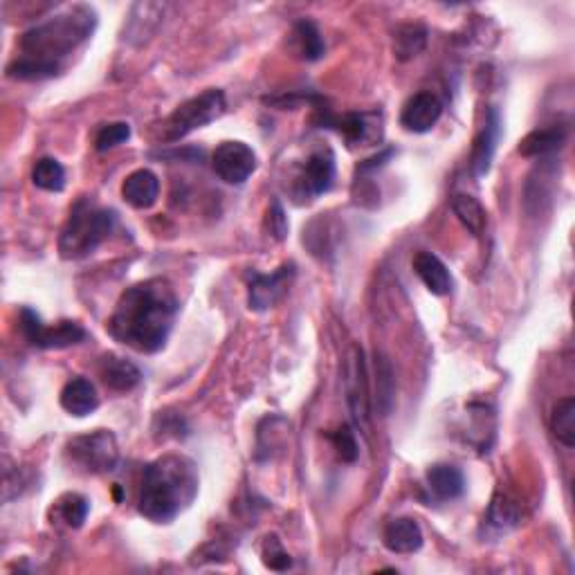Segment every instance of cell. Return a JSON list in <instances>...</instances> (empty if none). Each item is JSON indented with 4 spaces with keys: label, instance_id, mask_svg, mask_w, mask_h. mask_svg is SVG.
<instances>
[{
    "label": "cell",
    "instance_id": "23",
    "mask_svg": "<svg viewBox=\"0 0 575 575\" xmlns=\"http://www.w3.org/2000/svg\"><path fill=\"white\" fill-rule=\"evenodd\" d=\"M373 385H376L373 403H376L380 416H389L396 403V376L389 358L382 353H376V358H373Z\"/></svg>",
    "mask_w": 575,
    "mask_h": 575
},
{
    "label": "cell",
    "instance_id": "15",
    "mask_svg": "<svg viewBox=\"0 0 575 575\" xmlns=\"http://www.w3.org/2000/svg\"><path fill=\"white\" fill-rule=\"evenodd\" d=\"M501 138V117L497 108H490L486 124H483L481 133L474 138L472 146V158H470V167L472 173L477 178H483L492 167V158H495L497 144Z\"/></svg>",
    "mask_w": 575,
    "mask_h": 575
},
{
    "label": "cell",
    "instance_id": "25",
    "mask_svg": "<svg viewBox=\"0 0 575 575\" xmlns=\"http://www.w3.org/2000/svg\"><path fill=\"white\" fill-rule=\"evenodd\" d=\"M427 45V30L421 23H405L394 32V52L398 61L416 59Z\"/></svg>",
    "mask_w": 575,
    "mask_h": 575
},
{
    "label": "cell",
    "instance_id": "8",
    "mask_svg": "<svg viewBox=\"0 0 575 575\" xmlns=\"http://www.w3.org/2000/svg\"><path fill=\"white\" fill-rule=\"evenodd\" d=\"M21 331L25 340L36 349H66L86 340L84 326L77 322H57L54 326H45L43 319L32 308L21 310Z\"/></svg>",
    "mask_w": 575,
    "mask_h": 575
},
{
    "label": "cell",
    "instance_id": "18",
    "mask_svg": "<svg viewBox=\"0 0 575 575\" xmlns=\"http://www.w3.org/2000/svg\"><path fill=\"white\" fill-rule=\"evenodd\" d=\"M122 198L135 209H149L160 198V180L151 169H138L122 182Z\"/></svg>",
    "mask_w": 575,
    "mask_h": 575
},
{
    "label": "cell",
    "instance_id": "33",
    "mask_svg": "<svg viewBox=\"0 0 575 575\" xmlns=\"http://www.w3.org/2000/svg\"><path fill=\"white\" fill-rule=\"evenodd\" d=\"M331 441L344 463H353L355 459H358V441H355V432L349 425L337 427V430L331 434Z\"/></svg>",
    "mask_w": 575,
    "mask_h": 575
},
{
    "label": "cell",
    "instance_id": "27",
    "mask_svg": "<svg viewBox=\"0 0 575 575\" xmlns=\"http://www.w3.org/2000/svg\"><path fill=\"white\" fill-rule=\"evenodd\" d=\"M551 432L564 447H575V400L562 398L553 409Z\"/></svg>",
    "mask_w": 575,
    "mask_h": 575
},
{
    "label": "cell",
    "instance_id": "34",
    "mask_svg": "<svg viewBox=\"0 0 575 575\" xmlns=\"http://www.w3.org/2000/svg\"><path fill=\"white\" fill-rule=\"evenodd\" d=\"M268 225H270V234L275 236L277 241H284L288 234V221L284 214V207H281L279 200H272V205L268 209Z\"/></svg>",
    "mask_w": 575,
    "mask_h": 575
},
{
    "label": "cell",
    "instance_id": "29",
    "mask_svg": "<svg viewBox=\"0 0 575 575\" xmlns=\"http://www.w3.org/2000/svg\"><path fill=\"white\" fill-rule=\"evenodd\" d=\"M88 510H90L88 499L84 495H79V492H68V495H63L57 501V515L61 522H66V526L70 528L84 526Z\"/></svg>",
    "mask_w": 575,
    "mask_h": 575
},
{
    "label": "cell",
    "instance_id": "7",
    "mask_svg": "<svg viewBox=\"0 0 575 575\" xmlns=\"http://www.w3.org/2000/svg\"><path fill=\"white\" fill-rule=\"evenodd\" d=\"M68 461L86 474H106L117 468L120 447L117 438L108 430H95L70 438L66 445Z\"/></svg>",
    "mask_w": 575,
    "mask_h": 575
},
{
    "label": "cell",
    "instance_id": "12",
    "mask_svg": "<svg viewBox=\"0 0 575 575\" xmlns=\"http://www.w3.org/2000/svg\"><path fill=\"white\" fill-rule=\"evenodd\" d=\"M443 115V104L434 93H416L414 97L407 99V104L403 106V113H400V126L407 133H430L434 126L438 124Z\"/></svg>",
    "mask_w": 575,
    "mask_h": 575
},
{
    "label": "cell",
    "instance_id": "1",
    "mask_svg": "<svg viewBox=\"0 0 575 575\" xmlns=\"http://www.w3.org/2000/svg\"><path fill=\"white\" fill-rule=\"evenodd\" d=\"M178 310L180 301L167 279H146L122 292L108 319V333L133 351L158 353L167 346Z\"/></svg>",
    "mask_w": 575,
    "mask_h": 575
},
{
    "label": "cell",
    "instance_id": "30",
    "mask_svg": "<svg viewBox=\"0 0 575 575\" xmlns=\"http://www.w3.org/2000/svg\"><path fill=\"white\" fill-rule=\"evenodd\" d=\"M488 522L497 526L499 531H508V528H513L519 522V510L506 495H497L490 504Z\"/></svg>",
    "mask_w": 575,
    "mask_h": 575
},
{
    "label": "cell",
    "instance_id": "5",
    "mask_svg": "<svg viewBox=\"0 0 575 575\" xmlns=\"http://www.w3.org/2000/svg\"><path fill=\"white\" fill-rule=\"evenodd\" d=\"M227 111L225 93L218 88H209L205 93L182 102L164 122V142H178L189 133L205 129L207 124L216 122Z\"/></svg>",
    "mask_w": 575,
    "mask_h": 575
},
{
    "label": "cell",
    "instance_id": "14",
    "mask_svg": "<svg viewBox=\"0 0 575 575\" xmlns=\"http://www.w3.org/2000/svg\"><path fill=\"white\" fill-rule=\"evenodd\" d=\"M164 12H167V5L162 3H138L131 7L129 18L124 23L122 39L131 45H144L146 41L153 39V34L158 32V27L162 25Z\"/></svg>",
    "mask_w": 575,
    "mask_h": 575
},
{
    "label": "cell",
    "instance_id": "10",
    "mask_svg": "<svg viewBox=\"0 0 575 575\" xmlns=\"http://www.w3.org/2000/svg\"><path fill=\"white\" fill-rule=\"evenodd\" d=\"M257 153L239 140H227L216 146L212 155L214 173L227 185H243L257 171Z\"/></svg>",
    "mask_w": 575,
    "mask_h": 575
},
{
    "label": "cell",
    "instance_id": "13",
    "mask_svg": "<svg viewBox=\"0 0 575 575\" xmlns=\"http://www.w3.org/2000/svg\"><path fill=\"white\" fill-rule=\"evenodd\" d=\"M335 153L324 146V149H317L310 153V158L306 160V167L301 171L299 178V187L304 191L306 196L315 198L322 196L326 191H331L333 182H335Z\"/></svg>",
    "mask_w": 575,
    "mask_h": 575
},
{
    "label": "cell",
    "instance_id": "19",
    "mask_svg": "<svg viewBox=\"0 0 575 575\" xmlns=\"http://www.w3.org/2000/svg\"><path fill=\"white\" fill-rule=\"evenodd\" d=\"M569 140V126L567 124H551L544 129H535L519 142V153L524 158H546L555 151H560Z\"/></svg>",
    "mask_w": 575,
    "mask_h": 575
},
{
    "label": "cell",
    "instance_id": "24",
    "mask_svg": "<svg viewBox=\"0 0 575 575\" xmlns=\"http://www.w3.org/2000/svg\"><path fill=\"white\" fill-rule=\"evenodd\" d=\"M452 212L459 218V223L472 236H481L488 225V212L477 198L470 194H454L452 196Z\"/></svg>",
    "mask_w": 575,
    "mask_h": 575
},
{
    "label": "cell",
    "instance_id": "28",
    "mask_svg": "<svg viewBox=\"0 0 575 575\" xmlns=\"http://www.w3.org/2000/svg\"><path fill=\"white\" fill-rule=\"evenodd\" d=\"M32 182L34 187L59 194V191H63V187H66V169L61 167L59 160L41 158L32 169Z\"/></svg>",
    "mask_w": 575,
    "mask_h": 575
},
{
    "label": "cell",
    "instance_id": "6",
    "mask_svg": "<svg viewBox=\"0 0 575 575\" xmlns=\"http://www.w3.org/2000/svg\"><path fill=\"white\" fill-rule=\"evenodd\" d=\"M344 394H346V405H349V412H351L355 427H358L360 432L369 434L373 396H371L367 358H364V351L360 344H351L349 351H346Z\"/></svg>",
    "mask_w": 575,
    "mask_h": 575
},
{
    "label": "cell",
    "instance_id": "11",
    "mask_svg": "<svg viewBox=\"0 0 575 575\" xmlns=\"http://www.w3.org/2000/svg\"><path fill=\"white\" fill-rule=\"evenodd\" d=\"M295 275H297L295 263H284V266L272 272V275H259V272H252L250 284H248L250 310L263 313V310H270L272 306L279 304L286 292L290 290Z\"/></svg>",
    "mask_w": 575,
    "mask_h": 575
},
{
    "label": "cell",
    "instance_id": "9",
    "mask_svg": "<svg viewBox=\"0 0 575 575\" xmlns=\"http://www.w3.org/2000/svg\"><path fill=\"white\" fill-rule=\"evenodd\" d=\"M317 111L322 113L319 124L340 133L349 146H373L382 140V113H346L340 117L328 108Z\"/></svg>",
    "mask_w": 575,
    "mask_h": 575
},
{
    "label": "cell",
    "instance_id": "21",
    "mask_svg": "<svg viewBox=\"0 0 575 575\" xmlns=\"http://www.w3.org/2000/svg\"><path fill=\"white\" fill-rule=\"evenodd\" d=\"M427 488L438 501H454L465 492L463 472L450 463H436L427 470Z\"/></svg>",
    "mask_w": 575,
    "mask_h": 575
},
{
    "label": "cell",
    "instance_id": "16",
    "mask_svg": "<svg viewBox=\"0 0 575 575\" xmlns=\"http://www.w3.org/2000/svg\"><path fill=\"white\" fill-rule=\"evenodd\" d=\"M423 531L418 526L416 519L409 517H398L394 522H389L385 526V533H382V544L387 546V551L396 555H414L423 549Z\"/></svg>",
    "mask_w": 575,
    "mask_h": 575
},
{
    "label": "cell",
    "instance_id": "26",
    "mask_svg": "<svg viewBox=\"0 0 575 575\" xmlns=\"http://www.w3.org/2000/svg\"><path fill=\"white\" fill-rule=\"evenodd\" d=\"M295 41H297V50L301 54V59L306 61H319L324 57L326 52V45L322 39V32H319V27L313 21H299L295 25Z\"/></svg>",
    "mask_w": 575,
    "mask_h": 575
},
{
    "label": "cell",
    "instance_id": "2",
    "mask_svg": "<svg viewBox=\"0 0 575 575\" xmlns=\"http://www.w3.org/2000/svg\"><path fill=\"white\" fill-rule=\"evenodd\" d=\"M198 490L196 463L185 454H164L144 468L140 515L153 524H169L194 504Z\"/></svg>",
    "mask_w": 575,
    "mask_h": 575
},
{
    "label": "cell",
    "instance_id": "17",
    "mask_svg": "<svg viewBox=\"0 0 575 575\" xmlns=\"http://www.w3.org/2000/svg\"><path fill=\"white\" fill-rule=\"evenodd\" d=\"M414 272L418 279L423 281V286L436 297H445L454 290L452 272L447 270L445 263L436 257L434 252L421 250L414 257Z\"/></svg>",
    "mask_w": 575,
    "mask_h": 575
},
{
    "label": "cell",
    "instance_id": "4",
    "mask_svg": "<svg viewBox=\"0 0 575 575\" xmlns=\"http://www.w3.org/2000/svg\"><path fill=\"white\" fill-rule=\"evenodd\" d=\"M115 227V212L104 207H97L90 200H79L72 207L66 225H63L59 236V252L63 259L79 261L93 254Z\"/></svg>",
    "mask_w": 575,
    "mask_h": 575
},
{
    "label": "cell",
    "instance_id": "3",
    "mask_svg": "<svg viewBox=\"0 0 575 575\" xmlns=\"http://www.w3.org/2000/svg\"><path fill=\"white\" fill-rule=\"evenodd\" d=\"M95 30L97 12L93 7L84 3L68 5L21 34V41H18L21 54L18 57L61 68V59H66L79 45H84Z\"/></svg>",
    "mask_w": 575,
    "mask_h": 575
},
{
    "label": "cell",
    "instance_id": "22",
    "mask_svg": "<svg viewBox=\"0 0 575 575\" xmlns=\"http://www.w3.org/2000/svg\"><path fill=\"white\" fill-rule=\"evenodd\" d=\"M102 380L108 389L117 394L133 391L142 382V373L131 360L117 358V355H106L102 362Z\"/></svg>",
    "mask_w": 575,
    "mask_h": 575
},
{
    "label": "cell",
    "instance_id": "32",
    "mask_svg": "<svg viewBox=\"0 0 575 575\" xmlns=\"http://www.w3.org/2000/svg\"><path fill=\"white\" fill-rule=\"evenodd\" d=\"M263 564L270 571H288L292 567V558L281 546L277 535H268L266 542H263Z\"/></svg>",
    "mask_w": 575,
    "mask_h": 575
},
{
    "label": "cell",
    "instance_id": "31",
    "mask_svg": "<svg viewBox=\"0 0 575 575\" xmlns=\"http://www.w3.org/2000/svg\"><path fill=\"white\" fill-rule=\"evenodd\" d=\"M129 138H131V126H129V124H126V122L108 124V126H104L102 131L97 133L95 149H97L99 153H106V151L115 149V146L129 142Z\"/></svg>",
    "mask_w": 575,
    "mask_h": 575
},
{
    "label": "cell",
    "instance_id": "20",
    "mask_svg": "<svg viewBox=\"0 0 575 575\" xmlns=\"http://www.w3.org/2000/svg\"><path fill=\"white\" fill-rule=\"evenodd\" d=\"M59 400H61V407L75 418L90 416L93 412H97V407H99L97 389L93 382L86 378H72L68 385L61 389Z\"/></svg>",
    "mask_w": 575,
    "mask_h": 575
}]
</instances>
